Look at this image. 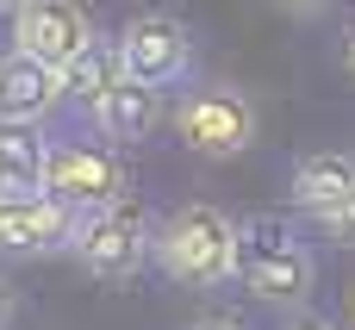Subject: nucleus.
Segmentation results:
<instances>
[{
    "instance_id": "obj_1",
    "label": "nucleus",
    "mask_w": 355,
    "mask_h": 330,
    "mask_svg": "<svg viewBox=\"0 0 355 330\" xmlns=\"http://www.w3.org/2000/svg\"><path fill=\"white\" fill-rule=\"evenodd\" d=\"M237 243H243V225L225 206L187 200V206H175L156 225V268L175 287L212 293V287H231L237 281Z\"/></svg>"
},
{
    "instance_id": "obj_2",
    "label": "nucleus",
    "mask_w": 355,
    "mask_h": 330,
    "mask_svg": "<svg viewBox=\"0 0 355 330\" xmlns=\"http://www.w3.org/2000/svg\"><path fill=\"white\" fill-rule=\"evenodd\" d=\"M237 281L250 287V299H262L275 312H306V299L318 287V256L306 237H293L287 218H250L243 243H237Z\"/></svg>"
},
{
    "instance_id": "obj_3",
    "label": "nucleus",
    "mask_w": 355,
    "mask_h": 330,
    "mask_svg": "<svg viewBox=\"0 0 355 330\" xmlns=\"http://www.w3.org/2000/svg\"><path fill=\"white\" fill-rule=\"evenodd\" d=\"M125 187H131V175H125V156H119V144H112V137L81 131V137H56V144H50L44 193H56L62 206H75L81 218H87V212H106V206H119V200H125Z\"/></svg>"
},
{
    "instance_id": "obj_4",
    "label": "nucleus",
    "mask_w": 355,
    "mask_h": 330,
    "mask_svg": "<svg viewBox=\"0 0 355 330\" xmlns=\"http://www.w3.org/2000/svg\"><path fill=\"white\" fill-rule=\"evenodd\" d=\"M175 137L206 156V162H231L256 144V106L231 87V81H206V87H187L175 100Z\"/></svg>"
},
{
    "instance_id": "obj_5",
    "label": "nucleus",
    "mask_w": 355,
    "mask_h": 330,
    "mask_svg": "<svg viewBox=\"0 0 355 330\" xmlns=\"http://www.w3.org/2000/svg\"><path fill=\"white\" fill-rule=\"evenodd\" d=\"M69 256H75L94 281H131L144 262H156V225H150L131 200H119V206L81 218Z\"/></svg>"
},
{
    "instance_id": "obj_6",
    "label": "nucleus",
    "mask_w": 355,
    "mask_h": 330,
    "mask_svg": "<svg viewBox=\"0 0 355 330\" xmlns=\"http://www.w3.org/2000/svg\"><path fill=\"white\" fill-rule=\"evenodd\" d=\"M112 44H119L125 75L144 81V87H175V81L193 75V31H187V19H175V12H162V6L131 12Z\"/></svg>"
},
{
    "instance_id": "obj_7",
    "label": "nucleus",
    "mask_w": 355,
    "mask_h": 330,
    "mask_svg": "<svg viewBox=\"0 0 355 330\" xmlns=\"http://www.w3.org/2000/svg\"><path fill=\"white\" fill-rule=\"evenodd\" d=\"M94 44H100V25L81 0H31L12 12V50H25L50 69H69Z\"/></svg>"
},
{
    "instance_id": "obj_8",
    "label": "nucleus",
    "mask_w": 355,
    "mask_h": 330,
    "mask_svg": "<svg viewBox=\"0 0 355 330\" xmlns=\"http://www.w3.org/2000/svg\"><path fill=\"white\" fill-rule=\"evenodd\" d=\"M81 212L62 206L56 193H6L0 200V256L25 262V256H62L75 250Z\"/></svg>"
},
{
    "instance_id": "obj_9",
    "label": "nucleus",
    "mask_w": 355,
    "mask_h": 330,
    "mask_svg": "<svg viewBox=\"0 0 355 330\" xmlns=\"http://www.w3.org/2000/svg\"><path fill=\"white\" fill-rule=\"evenodd\" d=\"M62 100H69L62 69L37 62L25 50H6L0 56V125H44Z\"/></svg>"
},
{
    "instance_id": "obj_10",
    "label": "nucleus",
    "mask_w": 355,
    "mask_h": 330,
    "mask_svg": "<svg viewBox=\"0 0 355 330\" xmlns=\"http://www.w3.org/2000/svg\"><path fill=\"white\" fill-rule=\"evenodd\" d=\"M94 125H100V137H112L119 150H125V144H144V137L162 125V87H144V81L125 75V81L100 100Z\"/></svg>"
},
{
    "instance_id": "obj_11",
    "label": "nucleus",
    "mask_w": 355,
    "mask_h": 330,
    "mask_svg": "<svg viewBox=\"0 0 355 330\" xmlns=\"http://www.w3.org/2000/svg\"><path fill=\"white\" fill-rule=\"evenodd\" d=\"M355 187V150H312L293 162V181H287V200L300 212H324L331 200H343Z\"/></svg>"
},
{
    "instance_id": "obj_12",
    "label": "nucleus",
    "mask_w": 355,
    "mask_h": 330,
    "mask_svg": "<svg viewBox=\"0 0 355 330\" xmlns=\"http://www.w3.org/2000/svg\"><path fill=\"white\" fill-rule=\"evenodd\" d=\"M50 144L44 125H0V200L6 193H44Z\"/></svg>"
},
{
    "instance_id": "obj_13",
    "label": "nucleus",
    "mask_w": 355,
    "mask_h": 330,
    "mask_svg": "<svg viewBox=\"0 0 355 330\" xmlns=\"http://www.w3.org/2000/svg\"><path fill=\"white\" fill-rule=\"evenodd\" d=\"M62 81H69V106H81L87 119L100 112V100L125 81V62H119V44L112 37H100L94 50H81L69 69H62Z\"/></svg>"
},
{
    "instance_id": "obj_14",
    "label": "nucleus",
    "mask_w": 355,
    "mask_h": 330,
    "mask_svg": "<svg viewBox=\"0 0 355 330\" xmlns=\"http://www.w3.org/2000/svg\"><path fill=\"white\" fill-rule=\"evenodd\" d=\"M312 225H318V237H324V243L355 250V187L343 193V200H331L324 212H312Z\"/></svg>"
},
{
    "instance_id": "obj_15",
    "label": "nucleus",
    "mask_w": 355,
    "mask_h": 330,
    "mask_svg": "<svg viewBox=\"0 0 355 330\" xmlns=\"http://www.w3.org/2000/svg\"><path fill=\"white\" fill-rule=\"evenodd\" d=\"M281 330H337L331 318H318V312H287V324Z\"/></svg>"
},
{
    "instance_id": "obj_16",
    "label": "nucleus",
    "mask_w": 355,
    "mask_h": 330,
    "mask_svg": "<svg viewBox=\"0 0 355 330\" xmlns=\"http://www.w3.org/2000/svg\"><path fill=\"white\" fill-rule=\"evenodd\" d=\"M12 312H19V287H12V281L0 275V330L12 324Z\"/></svg>"
},
{
    "instance_id": "obj_17",
    "label": "nucleus",
    "mask_w": 355,
    "mask_h": 330,
    "mask_svg": "<svg viewBox=\"0 0 355 330\" xmlns=\"http://www.w3.org/2000/svg\"><path fill=\"white\" fill-rule=\"evenodd\" d=\"M275 6H281V12H293V19H312V12H324L331 0H275Z\"/></svg>"
},
{
    "instance_id": "obj_18",
    "label": "nucleus",
    "mask_w": 355,
    "mask_h": 330,
    "mask_svg": "<svg viewBox=\"0 0 355 330\" xmlns=\"http://www.w3.org/2000/svg\"><path fill=\"white\" fill-rule=\"evenodd\" d=\"M187 330H250L243 318H225V312H212V318H193Z\"/></svg>"
},
{
    "instance_id": "obj_19",
    "label": "nucleus",
    "mask_w": 355,
    "mask_h": 330,
    "mask_svg": "<svg viewBox=\"0 0 355 330\" xmlns=\"http://www.w3.org/2000/svg\"><path fill=\"white\" fill-rule=\"evenodd\" d=\"M343 62H349V81H355V25H349V37H343Z\"/></svg>"
},
{
    "instance_id": "obj_20",
    "label": "nucleus",
    "mask_w": 355,
    "mask_h": 330,
    "mask_svg": "<svg viewBox=\"0 0 355 330\" xmlns=\"http://www.w3.org/2000/svg\"><path fill=\"white\" fill-rule=\"evenodd\" d=\"M19 6H31V0H0V12H6V19H12V12H19Z\"/></svg>"
},
{
    "instance_id": "obj_21",
    "label": "nucleus",
    "mask_w": 355,
    "mask_h": 330,
    "mask_svg": "<svg viewBox=\"0 0 355 330\" xmlns=\"http://www.w3.org/2000/svg\"><path fill=\"white\" fill-rule=\"evenodd\" d=\"M349 330H355V287H349Z\"/></svg>"
}]
</instances>
